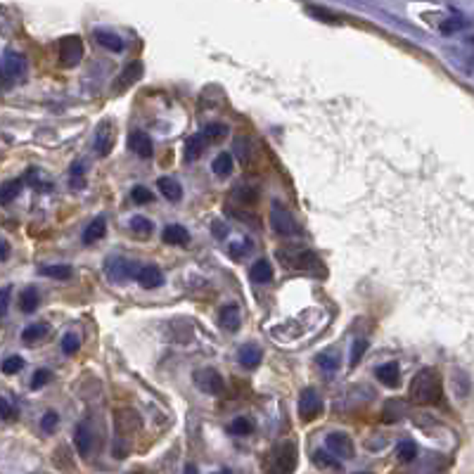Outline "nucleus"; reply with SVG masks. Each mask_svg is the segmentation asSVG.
Listing matches in <instances>:
<instances>
[{
	"instance_id": "nucleus-1",
	"label": "nucleus",
	"mask_w": 474,
	"mask_h": 474,
	"mask_svg": "<svg viewBox=\"0 0 474 474\" xmlns=\"http://www.w3.org/2000/svg\"><path fill=\"white\" fill-rule=\"evenodd\" d=\"M410 401L420 406H436L444 398V387H441V375L434 367H422L410 382Z\"/></svg>"
},
{
	"instance_id": "nucleus-2",
	"label": "nucleus",
	"mask_w": 474,
	"mask_h": 474,
	"mask_svg": "<svg viewBox=\"0 0 474 474\" xmlns=\"http://www.w3.org/2000/svg\"><path fill=\"white\" fill-rule=\"evenodd\" d=\"M321 413H323L321 394H318L313 387L303 389L301 396H299V420L301 422H313Z\"/></svg>"
},
{
	"instance_id": "nucleus-3",
	"label": "nucleus",
	"mask_w": 474,
	"mask_h": 474,
	"mask_svg": "<svg viewBox=\"0 0 474 474\" xmlns=\"http://www.w3.org/2000/svg\"><path fill=\"white\" fill-rule=\"evenodd\" d=\"M57 52H60L62 67H76L83 57V41L78 39V36H65V39L60 41Z\"/></svg>"
},
{
	"instance_id": "nucleus-4",
	"label": "nucleus",
	"mask_w": 474,
	"mask_h": 474,
	"mask_svg": "<svg viewBox=\"0 0 474 474\" xmlns=\"http://www.w3.org/2000/svg\"><path fill=\"white\" fill-rule=\"evenodd\" d=\"M270 226H273L280 235H299V223L294 221L290 209H285V206H280V204H273V209H270Z\"/></svg>"
},
{
	"instance_id": "nucleus-5",
	"label": "nucleus",
	"mask_w": 474,
	"mask_h": 474,
	"mask_svg": "<svg viewBox=\"0 0 474 474\" xmlns=\"http://www.w3.org/2000/svg\"><path fill=\"white\" fill-rule=\"evenodd\" d=\"M114 140H116V131H114V121L111 119H103L98 124V129H95V152L100 154V157H107L111 152V147H114Z\"/></svg>"
},
{
	"instance_id": "nucleus-6",
	"label": "nucleus",
	"mask_w": 474,
	"mask_h": 474,
	"mask_svg": "<svg viewBox=\"0 0 474 474\" xmlns=\"http://www.w3.org/2000/svg\"><path fill=\"white\" fill-rule=\"evenodd\" d=\"M195 385L204 394H221L223 389H226V382H223V377L218 375L214 367H202V370H197Z\"/></svg>"
},
{
	"instance_id": "nucleus-7",
	"label": "nucleus",
	"mask_w": 474,
	"mask_h": 474,
	"mask_svg": "<svg viewBox=\"0 0 474 474\" xmlns=\"http://www.w3.org/2000/svg\"><path fill=\"white\" fill-rule=\"evenodd\" d=\"M325 446H327V451L332 453V455H337L339 460H342V457L351 460V457L356 455L354 441H351V436L342 434V431H332V434H327V439H325Z\"/></svg>"
},
{
	"instance_id": "nucleus-8",
	"label": "nucleus",
	"mask_w": 474,
	"mask_h": 474,
	"mask_svg": "<svg viewBox=\"0 0 474 474\" xmlns=\"http://www.w3.org/2000/svg\"><path fill=\"white\" fill-rule=\"evenodd\" d=\"M278 257L285 261L290 268H297V270H308V268H313V266H321V261H318L316 254L306 252V249H297V252H278Z\"/></svg>"
},
{
	"instance_id": "nucleus-9",
	"label": "nucleus",
	"mask_w": 474,
	"mask_h": 474,
	"mask_svg": "<svg viewBox=\"0 0 474 474\" xmlns=\"http://www.w3.org/2000/svg\"><path fill=\"white\" fill-rule=\"evenodd\" d=\"M114 427L119 436H133V431H140V415L131 408H124L114 415Z\"/></svg>"
},
{
	"instance_id": "nucleus-10",
	"label": "nucleus",
	"mask_w": 474,
	"mask_h": 474,
	"mask_svg": "<svg viewBox=\"0 0 474 474\" xmlns=\"http://www.w3.org/2000/svg\"><path fill=\"white\" fill-rule=\"evenodd\" d=\"M133 278L138 280V285H142L145 290H154V287L164 285V273L159 266H140V268H136V273H133Z\"/></svg>"
},
{
	"instance_id": "nucleus-11",
	"label": "nucleus",
	"mask_w": 474,
	"mask_h": 474,
	"mask_svg": "<svg viewBox=\"0 0 474 474\" xmlns=\"http://www.w3.org/2000/svg\"><path fill=\"white\" fill-rule=\"evenodd\" d=\"M133 266H136V263H131V261L114 257V259H107V266H105V270H107V278L109 280L124 282V280L133 278V273H136V268H133Z\"/></svg>"
},
{
	"instance_id": "nucleus-12",
	"label": "nucleus",
	"mask_w": 474,
	"mask_h": 474,
	"mask_svg": "<svg viewBox=\"0 0 474 474\" xmlns=\"http://www.w3.org/2000/svg\"><path fill=\"white\" fill-rule=\"evenodd\" d=\"M129 150L136 152L140 159H150L154 154V145H152V138L142 131H133L129 136Z\"/></svg>"
},
{
	"instance_id": "nucleus-13",
	"label": "nucleus",
	"mask_w": 474,
	"mask_h": 474,
	"mask_svg": "<svg viewBox=\"0 0 474 474\" xmlns=\"http://www.w3.org/2000/svg\"><path fill=\"white\" fill-rule=\"evenodd\" d=\"M297 467V446L285 444L275 449V470L278 472H294Z\"/></svg>"
},
{
	"instance_id": "nucleus-14",
	"label": "nucleus",
	"mask_w": 474,
	"mask_h": 474,
	"mask_svg": "<svg viewBox=\"0 0 474 474\" xmlns=\"http://www.w3.org/2000/svg\"><path fill=\"white\" fill-rule=\"evenodd\" d=\"M74 444H76V451L81 457H90L93 453V444H95V436L86 422H81L76 429H74Z\"/></svg>"
},
{
	"instance_id": "nucleus-15",
	"label": "nucleus",
	"mask_w": 474,
	"mask_h": 474,
	"mask_svg": "<svg viewBox=\"0 0 474 474\" xmlns=\"http://www.w3.org/2000/svg\"><path fill=\"white\" fill-rule=\"evenodd\" d=\"M375 377H377V380H380L385 387L396 389L398 385H401V367H398L396 360H391V363H385V365L377 367V370H375Z\"/></svg>"
},
{
	"instance_id": "nucleus-16",
	"label": "nucleus",
	"mask_w": 474,
	"mask_h": 474,
	"mask_svg": "<svg viewBox=\"0 0 474 474\" xmlns=\"http://www.w3.org/2000/svg\"><path fill=\"white\" fill-rule=\"evenodd\" d=\"M218 323H221L223 330H228V332H237L239 325H242V316H239V308L235 303H228V306L221 308V313H218Z\"/></svg>"
},
{
	"instance_id": "nucleus-17",
	"label": "nucleus",
	"mask_w": 474,
	"mask_h": 474,
	"mask_svg": "<svg viewBox=\"0 0 474 474\" xmlns=\"http://www.w3.org/2000/svg\"><path fill=\"white\" fill-rule=\"evenodd\" d=\"M237 360H239V365H244V367H257L261 360H263V351H261V346L257 344H244L237 349Z\"/></svg>"
},
{
	"instance_id": "nucleus-18",
	"label": "nucleus",
	"mask_w": 474,
	"mask_h": 474,
	"mask_svg": "<svg viewBox=\"0 0 474 474\" xmlns=\"http://www.w3.org/2000/svg\"><path fill=\"white\" fill-rule=\"evenodd\" d=\"M162 239L166 244H171V247H183V244L190 242V233H188V228H183V226H178V223H173V226L164 228Z\"/></svg>"
},
{
	"instance_id": "nucleus-19",
	"label": "nucleus",
	"mask_w": 474,
	"mask_h": 474,
	"mask_svg": "<svg viewBox=\"0 0 474 474\" xmlns=\"http://www.w3.org/2000/svg\"><path fill=\"white\" fill-rule=\"evenodd\" d=\"M206 145H209V140H206L202 133H197V136H190L188 142H185V159H188V162H197V159H200L202 154L206 152Z\"/></svg>"
},
{
	"instance_id": "nucleus-20",
	"label": "nucleus",
	"mask_w": 474,
	"mask_h": 474,
	"mask_svg": "<svg viewBox=\"0 0 474 474\" xmlns=\"http://www.w3.org/2000/svg\"><path fill=\"white\" fill-rule=\"evenodd\" d=\"M3 69L10 74V76H24L26 72V60L22 55H17V52L8 50L3 57Z\"/></svg>"
},
{
	"instance_id": "nucleus-21",
	"label": "nucleus",
	"mask_w": 474,
	"mask_h": 474,
	"mask_svg": "<svg viewBox=\"0 0 474 474\" xmlns=\"http://www.w3.org/2000/svg\"><path fill=\"white\" fill-rule=\"evenodd\" d=\"M249 278L254 282H259V285H266V282L273 280V266H270L268 259H259L257 263L249 268Z\"/></svg>"
},
{
	"instance_id": "nucleus-22",
	"label": "nucleus",
	"mask_w": 474,
	"mask_h": 474,
	"mask_svg": "<svg viewBox=\"0 0 474 474\" xmlns=\"http://www.w3.org/2000/svg\"><path fill=\"white\" fill-rule=\"evenodd\" d=\"M105 233H107V221H105V216H98L86 230H83V244H95L98 239L105 237Z\"/></svg>"
},
{
	"instance_id": "nucleus-23",
	"label": "nucleus",
	"mask_w": 474,
	"mask_h": 474,
	"mask_svg": "<svg viewBox=\"0 0 474 474\" xmlns=\"http://www.w3.org/2000/svg\"><path fill=\"white\" fill-rule=\"evenodd\" d=\"M157 188L162 190V195L166 197L169 202H180V197H183V188H180V183L173 178H169V175H164V178L157 180Z\"/></svg>"
},
{
	"instance_id": "nucleus-24",
	"label": "nucleus",
	"mask_w": 474,
	"mask_h": 474,
	"mask_svg": "<svg viewBox=\"0 0 474 474\" xmlns=\"http://www.w3.org/2000/svg\"><path fill=\"white\" fill-rule=\"evenodd\" d=\"M95 41H98L103 47H107L111 52H121L124 50V41L119 39V36L114 34V31H105V29H98L95 31Z\"/></svg>"
},
{
	"instance_id": "nucleus-25",
	"label": "nucleus",
	"mask_w": 474,
	"mask_h": 474,
	"mask_svg": "<svg viewBox=\"0 0 474 474\" xmlns=\"http://www.w3.org/2000/svg\"><path fill=\"white\" fill-rule=\"evenodd\" d=\"M313 465L321 467V470H342V460L337 455H330L327 451L313 453Z\"/></svg>"
},
{
	"instance_id": "nucleus-26",
	"label": "nucleus",
	"mask_w": 474,
	"mask_h": 474,
	"mask_svg": "<svg viewBox=\"0 0 474 474\" xmlns=\"http://www.w3.org/2000/svg\"><path fill=\"white\" fill-rule=\"evenodd\" d=\"M24 188V180L14 178V180H8V183L0 188V204H10V202H14L19 197Z\"/></svg>"
},
{
	"instance_id": "nucleus-27",
	"label": "nucleus",
	"mask_w": 474,
	"mask_h": 474,
	"mask_svg": "<svg viewBox=\"0 0 474 474\" xmlns=\"http://www.w3.org/2000/svg\"><path fill=\"white\" fill-rule=\"evenodd\" d=\"M39 301H41V297L36 287H26L22 294H19V308H22L24 313H34L36 308H39Z\"/></svg>"
},
{
	"instance_id": "nucleus-28",
	"label": "nucleus",
	"mask_w": 474,
	"mask_h": 474,
	"mask_svg": "<svg viewBox=\"0 0 474 474\" xmlns=\"http://www.w3.org/2000/svg\"><path fill=\"white\" fill-rule=\"evenodd\" d=\"M41 273L47 275V278H55V280H69L72 278V266L67 263H55V266H41Z\"/></svg>"
},
{
	"instance_id": "nucleus-29",
	"label": "nucleus",
	"mask_w": 474,
	"mask_h": 474,
	"mask_svg": "<svg viewBox=\"0 0 474 474\" xmlns=\"http://www.w3.org/2000/svg\"><path fill=\"white\" fill-rule=\"evenodd\" d=\"M47 332H50V327H47L45 323H34L22 332V339L26 344H34V342H39V339H43Z\"/></svg>"
},
{
	"instance_id": "nucleus-30",
	"label": "nucleus",
	"mask_w": 474,
	"mask_h": 474,
	"mask_svg": "<svg viewBox=\"0 0 474 474\" xmlns=\"http://www.w3.org/2000/svg\"><path fill=\"white\" fill-rule=\"evenodd\" d=\"M121 76H124V78H121V83L116 86V90H126V88L131 86V83H136L138 78L142 76V65H140V62H136V65H129Z\"/></svg>"
},
{
	"instance_id": "nucleus-31",
	"label": "nucleus",
	"mask_w": 474,
	"mask_h": 474,
	"mask_svg": "<svg viewBox=\"0 0 474 474\" xmlns=\"http://www.w3.org/2000/svg\"><path fill=\"white\" fill-rule=\"evenodd\" d=\"M228 431L235 436H247L254 431V422L249 418H235L230 424H228Z\"/></svg>"
},
{
	"instance_id": "nucleus-32",
	"label": "nucleus",
	"mask_w": 474,
	"mask_h": 474,
	"mask_svg": "<svg viewBox=\"0 0 474 474\" xmlns=\"http://www.w3.org/2000/svg\"><path fill=\"white\" fill-rule=\"evenodd\" d=\"M396 455L401 462H413L415 457H418V446H415L413 441H401V444L396 446Z\"/></svg>"
},
{
	"instance_id": "nucleus-33",
	"label": "nucleus",
	"mask_w": 474,
	"mask_h": 474,
	"mask_svg": "<svg viewBox=\"0 0 474 474\" xmlns=\"http://www.w3.org/2000/svg\"><path fill=\"white\" fill-rule=\"evenodd\" d=\"M211 169H214L218 175H228L233 171V154L230 152H221L214 159V166H211Z\"/></svg>"
},
{
	"instance_id": "nucleus-34",
	"label": "nucleus",
	"mask_w": 474,
	"mask_h": 474,
	"mask_svg": "<svg viewBox=\"0 0 474 474\" xmlns=\"http://www.w3.org/2000/svg\"><path fill=\"white\" fill-rule=\"evenodd\" d=\"M228 126L226 124H209V126H204V131H202V136L206 138V140H221V138H226L228 136Z\"/></svg>"
},
{
	"instance_id": "nucleus-35",
	"label": "nucleus",
	"mask_w": 474,
	"mask_h": 474,
	"mask_svg": "<svg viewBox=\"0 0 474 474\" xmlns=\"http://www.w3.org/2000/svg\"><path fill=\"white\" fill-rule=\"evenodd\" d=\"M22 367H24L22 356H8V358L3 360V365H0V370H3L5 375H17Z\"/></svg>"
},
{
	"instance_id": "nucleus-36",
	"label": "nucleus",
	"mask_w": 474,
	"mask_h": 474,
	"mask_svg": "<svg viewBox=\"0 0 474 474\" xmlns=\"http://www.w3.org/2000/svg\"><path fill=\"white\" fill-rule=\"evenodd\" d=\"M78 346H81V337H78L76 332H67L65 337H62V351H65L67 356L76 354Z\"/></svg>"
},
{
	"instance_id": "nucleus-37",
	"label": "nucleus",
	"mask_w": 474,
	"mask_h": 474,
	"mask_svg": "<svg viewBox=\"0 0 474 474\" xmlns=\"http://www.w3.org/2000/svg\"><path fill=\"white\" fill-rule=\"evenodd\" d=\"M57 424H60V415H57L55 410H47L43 418H41V429H43L45 434H52V431L57 429Z\"/></svg>"
},
{
	"instance_id": "nucleus-38",
	"label": "nucleus",
	"mask_w": 474,
	"mask_h": 474,
	"mask_svg": "<svg viewBox=\"0 0 474 474\" xmlns=\"http://www.w3.org/2000/svg\"><path fill=\"white\" fill-rule=\"evenodd\" d=\"M131 228L136 233H140V235H147V233H152V221L150 218H145V216H133L131 218Z\"/></svg>"
},
{
	"instance_id": "nucleus-39",
	"label": "nucleus",
	"mask_w": 474,
	"mask_h": 474,
	"mask_svg": "<svg viewBox=\"0 0 474 474\" xmlns=\"http://www.w3.org/2000/svg\"><path fill=\"white\" fill-rule=\"evenodd\" d=\"M52 380V372L50 370H45V367H41V370H36L34 372V377H31V389H41V387H45L47 382Z\"/></svg>"
},
{
	"instance_id": "nucleus-40",
	"label": "nucleus",
	"mask_w": 474,
	"mask_h": 474,
	"mask_svg": "<svg viewBox=\"0 0 474 474\" xmlns=\"http://www.w3.org/2000/svg\"><path fill=\"white\" fill-rule=\"evenodd\" d=\"M365 349H367V342H365V339H356V342H354V349H351V360H349L351 367L358 365V360L363 358Z\"/></svg>"
},
{
	"instance_id": "nucleus-41",
	"label": "nucleus",
	"mask_w": 474,
	"mask_h": 474,
	"mask_svg": "<svg viewBox=\"0 0 474 474\" xmlns=\"http://www.w3.org/2000/svg\"><path fill=\"white\" fill-rule=\"evenodd\" d=\"M131 197H133V202H136V204H147V202H152V190L138 185V188H133Z\"/></svg>"
},
{
	"instance_id": "nucleus-42",
	"label": "nucleus",
	"mask_w": 474,
	"mask_h": 474,
	"mask_svg": "<svg viewBox=\"0 0 474 474\" xmlns=\"http://www.w3.org/2000/svg\"><path fill=\"white\" fill-rule=\"evenodd\" d=\"M0 418L3 420H14L17 418V408L12 406V403L8 401V398L0 396Z\"/></svg>"
},
{
	"instance_id": "nucleus-43",
	"label": "nucleus",
	"mask_w": 474,
	"mask_h": 474,
	"mask_svg": "<svg viewBox=\"0 0 474 474\" xmlns=\"http://www.w3.org/2000/svg\"><path fill=\"white\" fill-rule=\"evenodd\" d=\"M69 185H72V188H83V185H86V180H83V164L72 169V180H69Z\"/></svg>"
},
{
	"instance_id": "nucleus-44",
	"label": "nucleus",
	"mask_w": 474,
	"mask_h": 474,
	"mask_svg": "<svg viewBox=\"0 0 474 474\" xmlns=\"http://www.w3.org/2000/svg\"><path fill=\"white\" fill-rule=\"evenodd\" d=\"M237 197V200H242V202H249V204H254V202L259 200V195L254 193L252 188H235V193H233Z\"/></svg>"
},
{
	"instance_id": "nucleus-45",
	"label": "nucleus",
	"mask_w": 474,
	"mask_h": 474,
	"mask_svg": "<svg viewBox=\"0 0 474 474\" xmlns=\"http://www.w3.org/2000/svg\"><path fill=\"white\" fill-rule=\"evenodd\" d=\"M318 365L323 367V370H327V372H332V370H337V358L334 356H330V354H321L318 356Z\"/></svg>"
},
{
	"instance_id": "nucleus-46",
	"label": "nucleus",
	"mask_w": 474,
	"mask_h": 474,
	"mask_svg": "<svg viewBox=\"0 0 474 474\" xmlns=\"http://www.w3.org/2000/svg\"><path fill=\"white\" fill-rule=\"evenodd\" d=\"M228 249H230L233 257L239 259V257H242V254L252 252V242H249V239H247V242H239V244L235 242V244H230V247H228Z\"/></svg>"
},
{
	"instance_id": "nucleus-47",
	"label": "nucleus",
	"mask_w": 474,
	"mask_h": 474,
	"mask_svg": "<svg viewBox=\"0 0 474 474\" xmlns=\"http://www.w3.org/2000/svg\"><path fill=\"white\" fill-rule=\"evenodd\" d=\"M10 294H12V287H3L0 290V316H5V311H8V303H10Z\"/></svg>"
},
{
	"instance_id": "nucleus-48",
	"label": "nucleus",
	"mask_w": 474,
	"mask_h": 474,
	"mask_svg": "<svg viewBox=\"0 0 474 474\" xmlns=\"http://www.w3.org/2000/svg\"><path fill=\"white\" fill-rule=\"evenodd\" d=\"M462 26H465V22H462V19H449V22H444L441 24V31H444V34H453V31H457V29H462Z\"/></svg>"
},
{
	"instance_id": "nucleus-49",
	"label": "nucleus",
	"mask_w": 474,
	"mask_h": 474,
	"mask_svg": "<svg viewBox=\"0 0 474 474\" xmlns=\"http://www.w3.org/2000/svg\"><path fill=\"white\" fill-rule=\"evenodd\" d=\"M10 257V244L5 239H0V261H5Z\"/></svg>"
},
{
	"instance_id": "nucleus-50",
	"label": "nucleus",
	"mask_w": 474,
	"mask_h": 474,
	"mask_svg": "<svg viewBox=\"0 0 474 474\" xmlns=\"http://www.w3.org/2000/svg\"><path fill=\"white\" fill-rule=\"evenodd\" d=\"M311 12L313 14H316V17H325V19H327V22H337V17H330V14L327 12H325V10H316V8H311Z\"/></svg>"
}]
</instances>
